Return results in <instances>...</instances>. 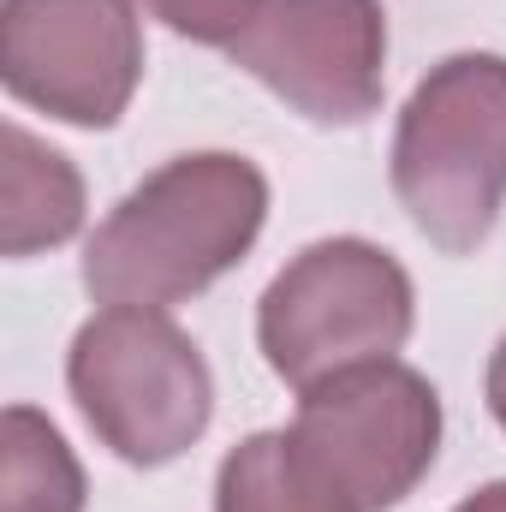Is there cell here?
Masks as SVG:
<instances>
[{
	"instance_id": "5b68a950",
	"label": "cell",
	"mask_w": 506,
	"mask_h": 512,
	"mask_svg": "<svg viewBox=\"0 0 506 512\" xmlns=\"http://www.w3.org/2000/svg\"><path fill=\"white\" fill-rule=\"evenodd\" d=\"M292 441L352 512H387L441 453V393L399 358L364 364L298 393Z\"/></svg>"
},
{
	"instance_id": "6da1fadb",
	"label": "cell",
	"mask_w": 506,
	"mask_h": 512,
	"mask_svg": "<svg viewBox=\"0 0 506 512\" xmlns=\"http://www.w3.org/2000/svg\"><path fill=\"white\" fill-rule=\"evenodd\" d=\"M268 221V179L233 149H197L155 167L84 245L96 304L173 310L251 256Z\"/></svg>"
},
{
	"instance_id": "8992f818",
	"label": "cell",
	"mask_w": 506,
	"mask_h": 512,
	"mask_svg": "<svg viewBox=\"0 0 506 512\" xmlns=\"http://www.w3.org/2000/svg\"><path fill=\"white\" fill-rule=\"evenodd\" d=\"M0 78L60 126H120L143 78L137 0H0Z\"/></svg>"
},
{
	"instance_id": "7a4b0ae2",
	"label": "cell",
	"mask_w": 506,
	"mask_h": 512,
	"mask_svg": "<svg viewBox=\"0 0 506 512\" xmlns=\"http://www.w3.org/2000/svg\"><path fill=\"white\" fill-rule=\"evenodd\" d=\"M393 197L447 256H471L506 203V60L453 54L429 66L393 126Z\"/></svg>"
},
{
	"instance_id": "4fadbf2b",
	"label": "cell",
	"mask_w": 506,
	"mask_h": 512,
	"mask_svg": "<svg viewBox=\"0 0 506 512\" xmlns=\"http://www.w3.org/2000/svg\"><path fill=\"white\" fill-rule=\"evenodd\" d=\"M453 512H506V483H483L477 495H465Z\"/></svg>"
},
{
	"instance_id": "30bf717a",
	"label": "cell",
	"mask_w": 506,
	"mask_h": 512,
	"mask_svg": "<svg viewBox=\"0 0 506 512\" xmlns=\"http://www.w3.org/2000/svg\"><path fill=\"white\" fill-rule=\"evenodd\" d=\"M90 483L66 435L36 405L0 417V512H84Z\"/></svg>"
},
{
	"instance_id": "7c38bea8",
	"label": "cell",
	"mask_w": 506,
	"mask_h": 512,
	"mask_svg": "<svg viewBox=\"0 0 506 512\" xmlns=\"http://www.w3.org/2000/svg\"><path fill=\"white\" fill-rule=\"evenodd\" d=\"M483 393H489V411H495V423L506 429V340L495 346V358H489V382H483Z\"/></svg>"
},
{
	"instance_id": "9c48e42d",
	"label": "cell",
	"mask_w": 506,
	"mask_h": 512,
	"mask_svg": "<svg viewBox=\"0 0 506 512\" xmlns=\"http://www.w3.org/2000/svg\"><path fill=\"white\" fill-rule=\"evenodd\" d=\"M215 512H352L346 495L298 453L292 429L245 435L215 471Z\"/></svg>"
},
{
	"instance_id": "ba28073f",
	"label": "cell",
	"mask_w": 506,
	"mask_h": 512,
	"mask_svg": "<svg viewBox=\"0 0 506 512\" xmlns=\"http://www.w3.org/2000/svg\"><path fill=\"white\" fill-rule=\"evenodd\" d=\"M6 143V167H0V251L12 262L36 251H54L66 245L78 227H84V179L78 167L48 149L42 137L6 120L0 131Z\"/></svg>"
},
{
	"instance_id": "8fae6325",
	"label": "cell",
	"mask_w": 506,
	"mask_h": 512,
	"mask_svg": "<svg viewBox=\"0 0 506 512\" xmlns=\"http://www.w3.org/2000/svg\"><path fill=\"white\" fill-rule=\"evenodd\" d=\"M137 6L161 18L173 36H191L203 48H227L256 12V0H137Z\"/></svg>"
},
{
	"instance_id": "52a82bcc",
	"label": "cell",
	"mask_w": 506,
	"mask_h": 512,
	"mask_svg": "<svg viewBox=\"0 0 506 512\" xmlns=\"http://www.w3.org/2000/svg\"><path fill=\"white\" fill-rule=\"evenodd\" d=\"M227 60L310 126H364L387 90L381 0H256Z\"/></svg>"
},
{
	"instance_id": "3957f363",
	"label": "cell",
	"mask_w": 506,
	"mask_h": 512,
	"mask_svg": "<svg viewBox=\"0 0 506 512\" xmlns=\"http://www.w3.org/2000/svg\"><path fill=\"white\" fill-rule=\"evenodd\" d=\"M66 387L96 441L137 471L191 453L215 417V376L167 310L108 304L66 352Z\"/></svg>"
},
{
	"instance_id": "277c9868",
	"label": "cell",
	"mask_w": 506,
	"mask_h": 512,
	"mask_svg": "<svg viewBox=\"0 0 506 512\" xmlns=\"http://www.w3.org/2000/svg\"><path fill=\"white\" fill-rule=\"evenodd\" d=\"M417 322V292L399 256L370 239H322L298 251L256 304V346L292 393L328 376L387 364Z\"/></svg>"
}]
</instances>
